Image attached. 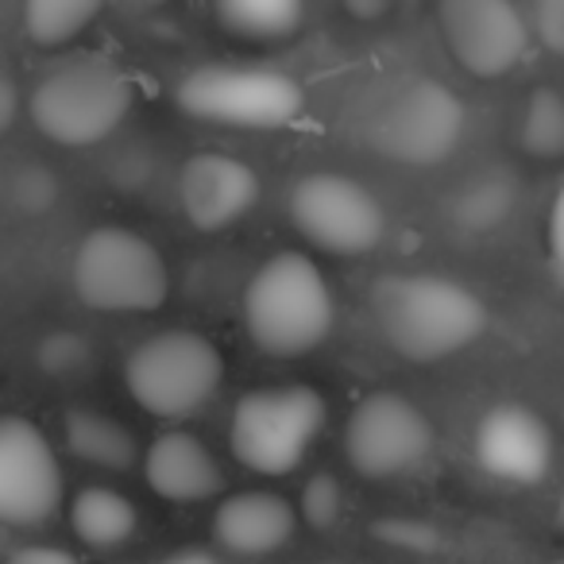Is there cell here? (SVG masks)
<instances>
[{
	"mask_svg": "<svg viewBox=\"0 0 564 564\" xmlns=\"http://www.w3.org/2000/svg\"><path fill=\"white\" fill-rule=\"evenodd\" d=\"M376 325L399 356L437 364L476 345L487 329V306L476 291L448 274H391L371 294Z\"/></svg>",
	"mask_w": 564,
	"mask_h": 564,
	"instance_id": "6da1fadb",
	"label": "cell"
},
{
	"mask_svg": "<svg viewBox=\"0 0 564 564\" xmlns=\"http://www.w3.org/2000/svg\"><path fill=\"white\" fill-rule=\"evenodd\" d=\"M337 317L329 282L306 251H279L243 286V325L259 352L294 360L325 345Z\"/></svg>",
	"mask_w": 564,
	"mask_h": 564,
	"instance_id": "7a4b0ae2",
	"label": "cell"
},
{
	"mask_svg": "<svg viewBox=\"0 0 564 564\" xmlns=\"http://www.w3.org/2000/svg\"><path fill=\"white\" fill-rule=\"evenodd\" d=\"M132 78L112 58L82 55L55 66L32 89V120L47 140L63 148L101 143L132 112Z\"/></svg>",
	"mask_w": 564,
	"mask_h": 564,
	"instance_id": "3957f363",
	"label": "cell"
},
{
	"mask_svg": "<svg viewBox=\"0 0 564 564\" xmlns=\"http://www.w3.org/2000/svg\"><path fill=\"white\" fill-rule=\"evenodd\" d=\"M128 394L163 422L197 417L225 383V356L194 329H166L148 337L124 364Z\"/></svg>",
	"mask_w": 564,
	"mask_h": 564,
	"instance_id": "277c9868",
	"label": "cell"
},
{
	"mask_svg": "<svg viewBox=\"0 0 564 564\" xmlns=\"http://www.w3.org/2000/svg\"><path fill=\"white\" fill-rule=\"evenodd\" d=\"M325 425V394L306 383L259 387L232 410L228 445L248 471L286 476L310 456Z\"/></svg>",
	"mask_w": 564,
	"mask_h": 564,
	"instance_id": "5b68a950",
	"label": "cell"
},
{
	"mask_svg": "<svg viewBox=\"0 0 564 564\" xmlns=\"http://www.w3.org/2000/svg\"><path fill=\"white\" fill-rule=\"evenodd\" d=\"M74 291L101 314H151L171 294L166 259L148 236L101 225L74 251Z\"/></svg>",
	"mask_w": 564,
	"mask_h": 564,
	"instance_id": "8992f818",
	"label": "cell"
},
{
	"mask_svg": "<svg viewBox=\"0 0 564 564\" xmlns=\"http://www.w3.org/2000/svg\"><path fill=\"white\" fill-rule=\"evenodd\" d=\"M464 105L445 82L406 78L368 112V143L402 166H437L464 140Z\"/></svg>",
	"mask_w": 564,
	"mask_h": 564,
	"instance_id": "52a82bcc",
	"label": "cell"
},
{
	"mask_svg": "<svg viewBox=\"0 0 564 564\" xmlns=\"http://www.w3.org/2000/svg\"><path fill=\"white\" fill-rule=\"evenodd\" d=\"M306 94L291 74L243 70V66H202L178 86V109L209 124L228 128H286L299 120Z\"/></svg>",
	"mask_w": 564,
	"mask_h": 564,
	"instance_id": "ba28073f",
	"label": "cell"
},
{
	"mask_svg": "<svg viewBox=\"0 0 564 564\" xmlns=\"http://www.w3.org/2000/svg\"><path fill=\"white\" fill-rule=\"evenodd\" d=\"M291 220L314 248L333 256H368L387 232L379 197L337 171H314L294 182Z\"/></svg>",
	"mask_w": 564,
	"mask_h": 564,
	"instance_id": "9c48e42d",
	"label": "cell"
},
{
	"mask_svg": "<svg viewBox=\"0 0 564 564\" xmlns=\"http://www.w3.org/2000/svg\"><path fill=\"white\" fill-rule=\"evenodd\" d=\"M345 453L368 479H394L422 468L433 453V422L394 391L364 394L345 425Z\"/></svg>",
	"mask_w": 564,
	"mask_h": 564,
	"instance_id": "30bf717a",
	"label": "cell"
},
{
	"mask_svg": "<svg viewBox=\"0 0 564 564\" xmlns=\"http://www.w3.org/2000/svg\"><path fill=\"white\" fill-rule=\"evenodd\" d=\"M441 40L471 78H507L530 47V24L507 0H445L437 9Z\"/></svg>",
	"mask_w": 564,
	"mask_h": 564,
	"instance_id": "8fae6325",
	"label": "cell"
},
{
	"mask_svg": "<svg viewBox=\"0 0 564 564\" xmlns=\"http://www.w3.org/2000/svg\"><path fill=\"white\" fill-rule=\"evenodd\" d=\"M63 502V468L28 417H0V522L40 525Z\"/></svg>",
	"mask_w": 564,
	"mask_h": 564,
	"instance_id": "7c38bea8",
	"label": "cell"
},
{
	"mask_svg": "<svg viewBox=\"0 0 564 564\" xmlns=\"http://www.w3.org/2000/svg\"><path fill=\"white\" fill-rule=\"evenodd\" d=\"M476 460L507 484H538L553 468V430L538 410L499 402L476 425Z\"/></svg>",
	"mask_w": 564,
	"mask_h": 564,
	"instance_id": "4fadbf2b",
	"label": "cell"
},
{
	"mask_svg": "<svg viewBox=\"0 0 564 564\" xmlns=\"http://www.w3.org/2000/svg\"><path fill=\"white\" fill-rule=\"evenodd\" d=\"M178 202L197 232H225L259 202V174L236 155L202 151L182 166Z\"/></svg>",
	"mask_w": 564,
	"mask_h": 564,
	"instance_id": "5bb4252c",
	"label": "cell"
},
{
	"mask_svg": "<svg viewBox=\"0 0 564 564\" xmlns=\"http://www.w3.org/2000/svg\"><path fill=\"white\" fill-rule=\"evenodd\" d=\"M299 510L274 491H236L213 514V538L236 556H271L291 545Z\"/></svg>",
	"mask_w": 564,
	"mask_h": 564,
	"instance_id": "9a60e30c",
	"label": "cell"
},
{
	"mask_svg": "<svg viewBox=\"0 0 564 564\" xmlns=\"http://www.w3.org/2000/svg\"><path fill=\"white\" fill-rule=\"evenodd\" d=\"M143 476L166 502H205L225 491L217 456L194 433H159L143 453Z\"/></svg>",
	"mask_w": 564,
	"mask_h": 564,
	"instance_id": "2e32d148",
	"label": "cell"
},
{
	"mask_svg": "<svg viewBox=\"0 0 564 564\" xmlns=\"http://www.w3.org/2000/svg\"><path fill=\"white\" fill-rule=\"evenodd\" d=\"M70 525L89 549H117L124 545L128 538L140 525V514L135 507L112 487H82L70 502Z\"/></svg>",
	"mask_w": 564,
	"mask_h": 564,
	"instance_id": "e0dca14e",
	"label": "cell"
},
{
	"mask_svg": "<svg viewBox=\"0 0 564 564\" xmlns=\"http://www.w3.org/2000/svg\"><path fill=\"white\" fill-rule=\"evenodd\" d=\"M66 445L86 464L109 471H124L135 464V437L117 417L97 414V410H70L66 414Z\"/></svg>",
	"mask_w": 564,
	"mask_h": 564,
	"instance_id": "ac0fdd59",
	"label": "cell"
},
{
	"mask_svg": "<svg viewBox=\"0 0 564 564\" xmlns=\"http://www.w3.org/2000/svg\"><path fill=\"white\" fill-rule=\"evenodd\" d=\"M306 9L302 0H220L217 24L248 43H279L299 35Z\"/></svg>",
	"mask_w": 564,
	"mask_h": 564,
	"instance_id": "d6986e66",
	"label": "cell"
},
{
	"mask_svg": "<svg viewBox=\"0 0 564 564\" xmlns=\"http://www.w3.org/2000/svg\"><path fill=\"white\" fill-rule=\"evenodd\" d=\"M518 202V186L510 171H479L453 194V225L464 232H491L510 217Z\"/></svg>",
	"mask_w": 564,
	"mask_h": 564,
	"instance_id": "ffe728a7",
	"label": "cell"
},
{
	"mask_svg": "<svg viewBox=\"0 0 564 564\" xmlns=\"http://www.w3.org/2000/svg\"><path fill=\"white\" fill-rule=\"evenodd\" d=\"M522 151L541 163L564 159V94L553 86H538L522 109V128H518Z\"/></svg>",
	"mask_w": 564,
	"mask_h": 564,
	"instance_id": "44dd1931",
	"label": "cell"
},
{
	"mask_svg": "<svg viewBox=\"0 0 564 564\" xmlns=\"http://www.w3.org/2000/svg\"><path fill=\"white\" fill-rule=\"evenodd\" d=\"M101 17L97 0H32L24 9V32L40 47H63L78 40Z\"/></svg>",
	"mask_w": 564,
	"mask_h": 564,
	"instance_id": "7402d4cb",
	"label": "cell"
},
{
	"mask_svg": "<svg viewBox=\"0 0 564 564\" xmlns=\"http://www.w3.org/2000/svg\"><path fill=\"white\" fill-rule=\"evenodd\" d=\"M340 510H345V491H340V484L329 476V471H322V476H314L306 484V491H302V507L299 514L306 518L314 530H333L340 518Z\"/></svg>",
	"mask_w": 564,
	"mask_h": 564,
	"instance_id": "603a6c76",
	"label": "cell"
},
{
	"mask_svg": "<svg viewBox=\"0 0 564 564\" xmlns=\"http://www.w3.org/2000/svg\"><path fill=\"white\" fill-rule=\"evenodd\" d=\"M89 364V345L78 333H51L40 345V368L47 376H78Z\"/></svg>",
	"mask_w": 564,
	"mask_h": 564,
	"instance_id": "cb8c5ba5",
	"label": "cell"
},
{
	"mask_svg": "<svg viewBox=\"0 0 564 564\" xmlns=\"http://www.w3.org/2000/svg\"><path fill=\"white\" fill-rule=\"evenodd\" d=\"M12 197H17L20 209L43 213V209H51V205H55L58 178L47 171V166H28V171H20L17 182H12Z\"/></svg>",
	"mask_w": 564,
	"mask_h": 564,
	"instance_id": "d4e9b609",
	"label": "cell"
},
{
	"mask_svg": "<svg viewBox=\"0 0 564 564\" xmlns=\"http://www.w3.org/2000/svg\"><path fill=\"white\" fill-rule=\"evenodd\" d=\"M525 24H530V40H538L549 55L564 58V0H538Z\"/></svg>",
	"mask_w": 564,
	"mask_h": 564,
	"instance_id": "484cf974",
	"label": "cell"
},
{
	"mask_svg": "<svg viewBox=\"0 0 564 564\" xmlns=\"http://www.w3.org/2000/svg\"><path fill=\"white\" fill-rule=\"evenodd\" d=\"M549 256H553V267L564 282V186L553 197V209H549Z\"/></svg>",
	"mask_w": 564,
	"mask_h": 564,
	"instance_id": "4316f807",
	"label": "cell"
},
{
	"mask_svg": "<svg viewBox=\"0 0 564 564\" xmlns=\"http://www.w3.org/2000/svg\"><path fill=\"white\" fill-rule=\"evenodd\" d=\"M9 564H78V556L58 545H28L9 556Z\"/></svg>",
	"mask_w": 564,
	"mask_h": 564,
	"instance_id": "83f0119b",
	"label": "cell"
},
{
	"mask_svg": "<svg viewBox=\"0 0 564 564\" xmlns=\"http://www.w3.org/2000/svg\"><path fill=\"white\" fill-rule=\"evenodd\" d=\"M12 117H17V86L9 78H0V132L9 128Z\"/></svg>",
	"mask_w": 564,
	"mask_h": 564,
	"instance_id": "f1b7e54d",
	"label": "cell"
},
{
	"mask_svg": "<svg viewBox=\"0 0 564 564\" xmlns=\"http://www.w3.org/2000/svg\"><path fill=\"white\" fill-rule=\"evenodd\" d=\"M159 564H217V556H209L205 549H178V553L163 556Z\"/></svg>",
	"mask_w": 564,
	"mask_h": 564,
	"instance_id": "f546056e",
	"label": "cell"
},
{
	"mask_svg": "<svg viewBox=\"0 0 564 564\" xmlns=\"http://www.w3.org/2000/svg\"><path fill=\"white\" fill-rule=\"evenodd\" d=\"M345 12H348V17H356V20H376V17H387V4H383V0H376V4H364V0H348Z\"/></svg>",
	"mask_w": 564,
	"mask_h": 564,
	"instance_id": "4dcf8cb0",
	"label": "cell"
},
{
	"mask_svg": "<svg viewBox=\"0 0 564 564\" xmlns=\"http://www.w3.org/2000/svg\"><path fill=\"white\" fill-rule=\"evenodd\" d=\"M561 530H564V499H561Z\"/></svg>",
	"mask_w": 564,
	"mask_h": 564,
	"instance_id": "1f68e13d",
	"label": "cell"
},
{
	"mask_svg": "<svg viewBox=\"0 0 564 564\" xmlns=\"http://www.w3.org/2000/svg\"><path fill=\"white\" fill-rule=\"evenodd\" d=\"M553 564H564V556H561V561H553Z\"/></svg>",
	"mask_w": 564,
	"mask_h": 564,
	"instance_id": "d6a6232c",
	"label": "cell"
}]
</instances>
